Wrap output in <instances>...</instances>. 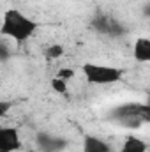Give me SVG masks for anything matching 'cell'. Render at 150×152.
I'll return each instance as SVG.
<instances>
[{
    "instance_id": "1",
    "label": "cell",
    "mask_w": 150,
    "mask_h": 152,
    "mask_svg": "<svg viewBox=\"0 0 150 152\" xmlns=\"http://www.w3.org/2000/svg\"><path fill=\"white\" fill-rule=\"evenodd\" d=\"M39 23L36 20L23 14L20 9H7L2 18L0 34L4 37L12 39L14 42H25L36 34Z\"/></svg>"
},
{
    "instance_id": "2",
    "label": "cell",
    "mask_w": 150,
    "mask_h": 152,
    "mask_svg": "<svg viewBox=\"0 0 150 152\" xmlns=\"http://www.w3.org/2000/svg\"><path fill=\"white\" fill-rule=\"evenodd\" d=\"M81 73L85 76V80L92 85H111V83L120 81L125 75L122 67L104 66L97 62H85L81 66Z\"/></svg>"
},
{
    "instance_id": "3",
    "label": "cell",
    "mask_w": 150,
    "mask_h": 152,
    "mask_svg": "<svg viewBox=\"0 0 150 152\" xmlns=\"http://www.w3.org/2000/svg\"><path fill=\"white\" fill-rule=\"evenodd\" d=\"M21 149L20 133L14 127L4 126L0 129V152H16Z\"/></svg>"
},
{
    "instance_id": "4",
    "label": "cell",
    "mask_w": 150,
    "mask_h": 152,
    "mask_svg": "<svg viewBox=\"0 0 150 152\" xmlns=\"http://www.w3.org/2000/svg\"><path fill=\"white\" fill-rule=\"evenodd\" d=\"M37 143L41 147V151H44V152H58L67 145L66 140H62L58 136H53V134H48V133H39Z\"/></svg>"
},
{
    "instance_id": "5",
    "label": "cell",
    "mask_w": 150,
    "mask_h": 152,
    "mask_svg": "<svg viewBox=\"0 0 150 152\" xmlns=\"http://www.w3.org/2000/svg\"><path fill=\"white\" fill-rule=\"evenodd\" d=\"M133 57L136 62H150V39L149 37H138L133 46Z\"/></svg>"
},
{
    "instance_id": "6",
    "label": "cell",
    "mask_w": 150,
    "mask_h": 152,
    "mask_svg": "<svg viewBox=\"0 0 150 152\" xmlns=\"http://www.w3.org/2000/svg\"><path fill=\"white\" fill-rule=\"evenodd\" d=\"M83 152H111V147L103 138L87 134L83 140Z\"/></svg>"
},
{
    "instance_id": "7",
    "label": "cell",
    "mask_w": 150,
    "mask_h": 152,
    "mask_svg": "<svg viewBox=\"0 0 150 152\" xmlns=\"http://www.w3.org/2000/svg\"><path fill=\"white\" fill-rule=\"evenodd\" d=\"M147 151H149L147 142L138 138V136H133V134L124 140L122 149H120V152H147Z\"/></svg>"
},
{
    "instance_id": "8",
    "label": "cell",
    "mask_w": 150,
    "mask_h": 152,
    "mask_svg": "<svg viewBox=\"0 0 150 152\" xmlns=\"http://www.w3.org/2000/svg\"><path fill=\"white\" fill-rule=\"evenodd\" d=\"M50 87H51V90L57 92V94H67V81L62 80V78H58V76L51 78Z\"/></svg>"
},
{
    "instance_id": "9",
    "label": "cell",
    "mask_w": 150,
    "mask_h": 152,
    "mask_svg": "<svg viewBox=\"0 0 150 152\" xmlns=\"http://www.w3.org/2000/svg\"><path fill=\"white\" fill-rule=\"evenodd\" d=\"M64 55V46L62 44H51L50 48H46V58L50 60H57Z\"/></svg>"
},
{
    "instance_id": "10",
    "label": "cell",
    "mask_w": 150,
    "mask_h": 152,
    "mask_svg": "<svg viewBox=\"0 0 150 152\" xmlns=\"http://www.w3.org/2000/svg\"><path fill=\"white\" fill-rule=\"evenodd\" d=\"M57 76L62 78V80H66V81H69L71 78H74V69H71V67H62V69H58Z\"/></svg>"
},
{
    "instance_id": "11",
    "label": "cell",
    "mask_w": 150,
    "mask_h": 152,
    "mask_svg": "<svg viewBox=\"0 0 150 152\" xmlns=\"http://www.w3.org/2000/svg\"><path fill=\"white\" fill-rule=\"evenodd\" d=\"M147 103H149V104H150V96H149V101H147Z\"/></svg>"
}]
</instances>
